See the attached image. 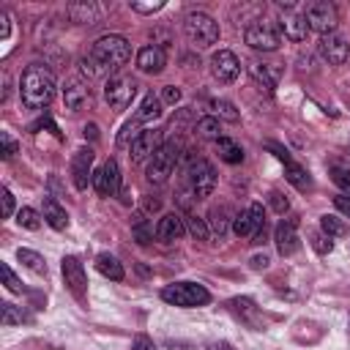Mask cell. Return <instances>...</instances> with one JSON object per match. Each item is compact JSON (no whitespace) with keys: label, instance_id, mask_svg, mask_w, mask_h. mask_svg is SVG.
<instances>
[{"label":"cell","instance_id":"10","mask_svg":"<svg viewBox=\"0 0 350 350\" xmlns=\"http://www.w3.org/2000/svg\"><path fill=\"white\" fill-rule=\"evenodd\" d=\"M189 186H191V194H194L197 200L211 197L213 189H216V170H213L205 159H197V161L191 164V170H189Z\"/></svg>","mask_w":350,"mask_h":350},{"label":"cell","instance_id":"11","mask_svg":"<svg viewBox=\"0 0 350 350\" xmlns=\"http://www.w3.org/2000/svg\"><path fill=\"white\" fill-rule=\"evenodd\" d=\"M317 52H320V57H323L328 66H342V63L350 57V44H347V38H345L342 33L334 30V33L320 36Z\"/></svg>","mask_w":350,"mask_h":350},{"label":"cell","instance_id":"47","mask_svg":"<svg viewBox=\"0 0 350 350\" xmlns=\"http://www.w3.org/2000/svg\"><path fill=\"white\" fill-rule=\"evenodd\" d=\"M131 350H159V347L153 345V339H148L145 334H139V336H134V342H131Z\"/></svg>","mask_w":350,"mask_h":350},{"label":"cell","instance_id":"52","mask_svg":"<svg viewBox=\"0 0 350 350\" xmlns=\"http://www.w3.org/2000/svg\"><path fill=\"white\" fill-rule=\"evenodd\" d=\"M208 350H232V347H230L227 342H211V345H208Z\"/></svg>","mask_w":350,"mask_h":350},{"label":"cell","instance_id":"36","mask_svg":"<svg viewBox=\"0 0 350 350\" xmlns=\"http://www.w3.org/2000/svg\"><path fill=\"white\" fill-rule=\"evenodd\" d=\"M331 180L345 191V194H350V167H345V164H331Z\"/></svg>","mask_w":350,"mask_h":350},{"label":"cell","instance_id":"14","mask_svg":"<svg viewBox=\"0 0 350 350\" xmlns=\"http://www.w3.org/2000/svg\"><path fill=\"white\" fill-rule=\"evenodd\" d=\"M211 71H213V77H216L219 82H235L238 74H241V60L235 57V52L219 49V52H213V57H211Z\"/></svg>","mask_w":350,"mask_h":350},{"label":"cell","instance_id":"9","mask_svg":"<svg viewBox=\"0 0 350 350\" xmlns=\"http://www.w3.org/2000/svg\"><path fill=\"white\" fill-rule=\"evenodd\" d=\"M304 16H306V25L309 30H317L320 36L325 33H334L336 27V8L328 3V0H314L304 8Z\"/></svg>","mask_w":350,"mask_h":350},{"label":"cell","instance_id":"5","mask_svg":"<svg viewBox=\"0 0 350 350\" xmlns=\"http://www.w3.org/2000/svg\"><path fill=\"white\" fill-rule=\"evenodd\" d=\"M161 301H167L172 306L191 309V306H205L211 301V293L197 282H175L161 290Z\"/></svg>","mask_w":350,"mask_h":350},{"label":"cell","instance_id":"8","mask_svg":"<svg viewBox=\"0 0 350 350\" xmlns=\"http://www.w3.org/2000/svg\"><path fill=\"white\" fill-rule=\"evenodd\" d=\"M134 93H137L134 79H131V77H123V74L109 77L107 85H104V101H107L112 109H126V107L131 104Z\"/></svg>","mask_w":350,"mask_h":350},{"label":"cell","instance_id":"25","mask_svg":"<svg viewBox=\"0 0 350 350\" xmlns=\"http://www.w3.org/2000/svg\"><path fill=\"white\" fill-rule=\"evenodd\" d=\"M249 71H252V77H254L265 90H273V88L279 85V79H282V68L273 66V63H252Z\"/></svg>","mask_w":350,"mask_h":350},{"label":"cell","instance_id":"1","mask_svg":"<svg viewBox=\"0 0 350 350\" xmlns=\"http://www.w3.org/2000/svg\"><path fill=\"white\" fill-rule=\"evenodd\" d=\"M55 74L41 66V63H30L25 71H22V79H19V96H22V104L27 109H44L52 98H55Z\"/></svg>","mask_w":350,"mask_h":350},{"label":"cell","instance_id":"4","mask_svg":"<svg viewBox=\"0 0 350 350\" xmlns=\"http://www.w3.org/2000/svg\"><path fill=\"white\" fill-rule=\"evenodd\" d=\"M183 30H186V38H189L197 49H205V46H211V44L219 41V22H216L211 14H205V11H191V14H186Z\"/></svg>","mask_w":350,"mask_h":350},{"label":"cell","instance_id":"37","mask_svg":"<svg viewBox=\"0 0 350 350\" xmlns=\"http://www.w3.org/2000/svg\"><path fill=\"white\" fill-rule=\"evenodd\" d=\"M16 221H19V227H25V230H38V227H41V216H38V211H33V208H19V211H16Z\"/></svg>","mask_w":350,"mask_h":350},{"label":"cell","instance_id":"16","mask_svg":"<svg viewBox=\"0 0 350 350\" xmlns=\"http://www.w3.org/2000/svg\"><path fill=\"white\" fill-rule=\"evenodd\" d=\"M161 145H164V142H161V131H159V129H145V131H139V134L134 137L129 156H131V161H145V159L153 156Z\"/></svg>","mask_w":350,"mask_h":350},{"label":"cell","instance_id":"23","mask_svg":"<svg viewBox=\"0 0 350 350\" xmlns=\"http://www.w3.org/2000/svg\"><path fill=\"white\" fill-rule=\"evenodd\" d=\"M227 306H230V312H232L235 317H241L249 328H260V325H262V314H260V309L254 306L252 298H232Z\"/></svg>","mask_w":350,"mask_h":350},{"label":"cell","instance_id":"44","mask_svg":"<svg viewBox=\"0 0 350 350\" xmlns=\"http://www.w3.org/2000/svg\"><path fill=\"white\" fill-rule=\"evenodd\" d=\"M268 202H271V208H273L276 213H284V211L290 208V202H287V197H284L282 191H271V194H268Z\"/></svg>","mask_w":350,"mask_h":350},{"label":"cell","instance_id":"35","mask_svg":"<svg viewBox=\"0 0 350 350\" xmlns=\"http://www.w3.org/2000/svg\"><path fill=\"white\" fill-rule=\"evenodd\" d=\"M131 235H134V241L139 243V246H148L150 241H153V232H150V224H148V219H137L134 224H131Z\"/></svg>","mask_w":350,"mask_h":350},{"label":"cell","instance_id":"34","mask_svg":"<svg viewBox=\"0 0 350 350\" xmlns=\"http://www.w3.org/2000/svg\"><path fill=\"white\" fill-rule=\"evenodd\" d=\"M208 224H211V232H213V235L224 238V232H227V211H224V208H213V211L208 213Z\"/></svg>","mask_w":350,"mask_h":350},{"label":"cell","instance_id":"17","mask_svg":"<svg viewBox=\"0 0 350 350\" xmlns=\"http://www.w3.org/2000/svg\"><path fill=\"white\" fill-rule=\"evenodd\" d=\"M167 66V55L159 44H145L139 52H137V68L142 74H161Z\"/></svg>","mask_w":350,"mask_h":350},{"label":"cell","instance_id":"20","mask_svg":"<svg viewBox=\"0 0 350 350\" xmlns=\"http://www.w3.org/2000/svg\"><path fill=\"white\" fill-rule=\"evenodd\" d=\"M90 164H93V150L90 148H79L71 159V178H74V186L82 191L88 189V180H90Z\"/></svg>","mask_w":350,"mask_h":350},{"label":"cell","instance_id":"49","mask_svg":"<svg viewBox=\"0 0 350 350\" xmlns=\"http://www.w3.org/2000/svg\"><path fill=\"white\" fill-rule=\"evenodd\" d=\"M334 205H336V211H339V213L350 216V197H347V194H339V197H334Z\"/></svg>","mask_w":350,"mask_h":350},{"label":"cell","instance_id":"45","mask_svg":"<svg viewBox=\"0 0 350 350\" xmlns=\"http://www.w3.org/2000/svg\"><path fill=\"white\" fill-rule=\"evenodd\" d=\"M164 8V3L159 0V3H131V11H137V14H156V11H161Z\"/></svg>","mask_w":350,"mask_h":350},{"label":"cell","instance_id":"22","mask_svg":"<svg viewBox=\"0 0 350 350\" xmlns=\"http://www.w3.org/2000/svg\"><path fill=\"white\" fill-rule=\"evenodd\" d=\"M66 14H68V19L77 22V25H96L98 16H101V11H98V5H96L93 0L68 3V5H66Z\"/></svg>","mask_w":350,"mask_h":350},{"label":"cell","instance_id":"41","mask_svg":"<svg viewBox=\"0 0 350 350\" xmlns=\"http://www.w3.org/2000/svg\"><path fill=\"white\" fill-rule=\"evenodd\" d=\"M0 273H3V282H5V287H8L11 293H22V282L16 279V273H14V271H11L5 262L0 265Z\"/></svg>","mask_w":350,"mask_h":350},{"label":"cell","instance_id":"15","mask_svg":"<svg viewBox=\"0 0 350 350\" xmlns=\"http://www.w3.org/2000/svg\"><path fill=\"white\" fill-rule=\"evenodd\" d=\"M273 241H276V249L282 257H290L298 252L301 246V238H298V221L295 219H282L273 230Z\"/></svg>","mask_w":350,"mask_h":350},{"label":"cell","instance_id":"28","mask_svg":"<svg viewBox=\"0 0 350 350\" xmlns=\"http://www.w3.org/2000/svg\"><path fill=\"white\" fill-rule=\"evenodd\" d=\"M216 150H219L221 161H227V164H241L243 161V148L235 139H230V137L216 139Z\"/></svg>","mask_w":350,"mask_h":350},{"label":"cell","instance_id":"19","mask_svg":"<svg viewBox=\"0 0 350 350\" xmlns=\"http://www.w3.org/2000/svg\"><path fill=\"white\" fill-rule=\"evenodd\" d=\"M183 232H186V221H183L180 213H164L156 224V238L161 243H175Z\"/></svg>","mask_w":350,"mask_h":350},{"label":"cell","instance_id":"43","mask_svg":"<svg viewBox=\"0 0 350 350\" xmlns=\"http://www.w3.org/2000/svg\"><path fill=\"white\" fill-rule=\"evenodd\" d=\"M312 246H314L320 254H328V252L334 249V243H331V238H328L325 232H312Z\"/></svg>","mask_w":350,"mask_h":350},{"label":"cell","instance_id":"27","mask_svg":"<svg viewBox=\"0 0 350 350\" xmlns=\"http://www.w3.org/2000/svg\"><path fill=\"white\" fill-rule=\"evenodd\" d=\"M96 268H98L101 276H107V279H112V282H120V279L126 276L123 265H120L118 257H112V254H98V257H96Z\"/></svg>","mask_w":350,"mask_h":350},{"label":"cell","instance_id":"48","mask_svg":"<svg viewBox=\"0 0 350 350\" xmlns=\"http://www.w3.org/2000/svg\"><path fill=\"white\" fill-rule=\"evenodd\" d=\"M0 197H3V216L8 219V216L14 213V194H11V191H8L5 186H3V191H0Z\"/></svg>","mask_w":350,"mask_h":350},{"label":"cell","instance_id":"30","mask_svg":"<svg viewBox=\"0 0 350 350\" xmlns=\"http://www.w3.org/2000/svg\"><path fill=\"white\" fill-rule=\"evenodd\" d=\"M208 109L213 112V118H224L230 123H235L241 118V112L235 109V104L227 101V98H208Z\"/></svg>","mask_w":350,"mask_h":350},{"label":"cell","instance_id":"33","mask_svg":"<svg viewBox=\"0 0 350 350\" xmlns=\"http://www.w3.org/2000/svg\"><path fill=\"white\" fill-rule=\"evenodd\" d=\"M320 230H323L328 238H342V235H347V224H345L339 216H334V213L320 216Z\"/></svg>","mask_w":350,"mask_h":350},{"label":"cell","instance_id":"39","mask_svg":"<svg viewBox=\"0 0 350 350\" xmlns=\"http://www.w3.org/2000/svg\"><path fill=\"white\" fill-rule=\"evenodd\" d=\"M27 320V314L22 312V306H14V304H3V325H16Z\"/></svg>","mask_w":350,"mask_h":350},{"label":"cell","instance_id":"12","mask_svg":"<svg viewBox=\"0 0 350 350\" xmlns=\"http://www.w3.org/2000/svg\"><path fill=\"white\" fill-rule=\"evenodd\" d=\"M265 148H268V150H271V153L284 164V170H287V180H290L298 191H309V189H312V178H309V172H306L301 164H295V161H293V156L287 153V148H282L279 142H268Z\"/></svg>","mask_w":350,"mask_h":350},{"label":"cell","instance_id":"31","mask_svg":"<svg viewBox=\"0 0 350 350\" xmlns=\"http://www.w3.org/2000/svg\"><path fill=\"white\" fill-rule=\"evenodd\" d=\"M194 131L202 137V139H221V126H219V118H213V115H208V118H200L197 120V126H194Z\"/></svg>","mask_w":350,"mask_h":350},{"label":"cell","instance_id":"50","mask_svg":"<svg viewBox=\"0 0 350 350\" xmlns=\"http://www.w3.org/2000/svg\"><path fill=\"white\" fill-rule=\"evenodd\" d=\"M8 33H11V22H8V14H5V11H0V38H8Z\"/></svg>","mask_w":350,"mask_h":350},{"label":"cell","instance_id":"6","mask_svg":"<svg viewBox=\"0 0 350 350\" xmlns=\"http://www.w3.org/2000/svg\"><path fill=\"white\" fill-rule=\"evenodd\" d=\"M262 230H265V211L260 202H252L243 213H238L232 219V232L238 238H252L254 243L262 241Z\"/></svg>","mask_w":350,"mask_h":350},{"label":"cell","instance_id":"24","mask_svg":"<svg viewBox=\"0 0 350 350\" xmlns=\"http://www.w3.org/2000/svg\"><path fill=\"white\" fill-rule=\"evenodd\" d=\"M88 98H90V93H88V88L82 82L74 79V82H66L63 85V104H66L68 112H79L88 104Z\"/></svg>","mask_w":350,"mask_h":350},{"label":"cell","instance_id":"38","mask_svg":"<svg viewBox=\"0 0 350 350\" xmlns=\"http://www.w3.org/2000/svg\"><path fill=\"white\" fill-rule=\"evenodd\" d=\"M186 230H189L197 241H208V235H211L205 219H197V216H189V219H186Z\"/></svg>","mask_w":350,"mask_h":350},{"label":"cell","instance_id":"32","mask_svg":"<svg viewBox=\"0 0 350 350\" xmlns=\"http://www.w3.org/2000/svg\"><path fill=\"white\" fill-rule=\"evenodd\" d=\"M16 260H19L25 268H30L33 273H46L44 257H41L38 252H33V249H16Z\"/></svg>","mask_w":350,"mask_h":350},{"label":"cell","instance_id":"2","mask_svg":"<svg viewBox=\"0 0 350 350\" xmlns=\"http://www.w3.org/2000/svg\"><path fill=\"white\" fill-rule=\"evenodd\" d=\"M90 57H93L104 71H109V68L123 66V63L131 57V46H129V41H126L123 36H101V38L93 44Z\"/></svg>","mask_w":350,"mask_h":350},{"label":"cell","instance_id":"51","mask_svg":"<svg viewBox=\"0 0 350 350\" xmlns=\"http://www.w3.org/2000/svg\"><path fill=\"white\" fill-rule=\"evenodd\" d=\"M252 268H254V271L268 268V254H254V257H252Z\"/></svg>","mask_w":350,"mask_h":350},{"label":"cell","instance_id":"18","mask_svg":"<svg viewBox=\"0 0 350 350\" xmlns=\"http://www.w3.org/2000/svg\"><path fill=\"white\" fill-rule=\"evenodd\" d=\"M93 183H96V191L101 197H112L120 186V170H118V161L115 159H107L104 167L93 175Z\"/></svg>","mask_w":350,"mask_h":350},{"label":"cell","instance_id":"13","mask_svg":"<svg viewBox=\"0 0 350 350\" xmlns=\"http://www.w3.org/2000/svg\"><path fill=\"white\" fill-rule=\"evenodd\" d=\"M60 271H63V282H66V287H68L79 301H85V295H88V276H85L82 262H79L77 257L68 254V257H63Z\"/></svg>","mask_w":350,"mask_h":350},{"label":"cell","instance_id":"29","mask_svg":"<svg viewBox=\"0 0 350 350\" xmlns=\"http://www.w3.org/2000/svg\"><path fill=\"white\" fill-rule=\"evenodd\" d=\"M134 118H137L139 123H150V120L161 118V98H156L153 93H148V96L142 98V104H139V109H137Z\"/></svg>","mask_w":350,"mask_h":350},{"label":"cell","instance_id":"53","mask_svg":"<svg viewBox=\"0 0 350 350\" xmlns=\"http://www.w3.org/2000/svg\"><path fill=\"white\" fill-rule=\"evenodd\" d=\"M145 208H148V211H159V208H161V202H159V200H148V202H145Z\"/></svg>","mask_w":350,"mask_h":350},{"label":"cell","instance_id":"46","mask_svg":"<svg viewBox=\"0 0 350 350\" xmlns=\"http://www.w3.org/2000/svg\"><path fill=\"white\" fill-rule=\"evenodd\" d=\"M161 101H164V104H178V101H180V90H178L175 85H167V88L161 90Z\"/></svg>","mask_w":350,"mask_h":350},{"label":"cell","instance_id":"40","mask_svg":"<svg viewBox=\"0 0 350 350\" xmlns=\"http://www.w3.org/2000/svg\"><path fill=\"white\" fill-rule=\"evenodd\" d=\"M79 71H82V74H85L88 79H93V77H98V74H104V68H101V66H98V63H96V60H93L90 55L79 60Z\"/></svg>","mask_w":350,"mask_h":350},{"label":"cell","instance_id":"3","mask_svg":"<svg viewBox=\"0 0 350 350\" xmlns=\"http://www.w3.org/2000/svg\"><path fill=\"white\" fill-rule=\"evenodd\" d=\"M180 150H183V145L178 142V139H167L153 156H150V161H148V170H145V175H148V180L150 183H167L170 180V175H172V170L178 167V161H180Z\"/></svg>","mask_w":350,"mask_h":350},{"label":"cell","instance_id":"21","mask_svg":"<svg viewBox=\"0 0 350 350\" xmlns=\"http://www.w3.org/2000/svg\"><path fill=\"white\" fill-rule=\"evenodd\" d=\"M279 33H284V38H290V41H304L309 36V25H306L304 11L301 14L298 11L284 14L282 22H279Z\"/></svg>","mask_w":350,"mask_h":350},{"label":"cell","instance_id":"42","mask_svg":"<svg viewBox=\"0 0 350 350\" xmlns=\"http://www.w3.org/2000/svg\"><path fill=\"white\" fill-rule=\"evenodd\" d=\"M0 145H3V150H0V153H3V159H11V156L19 150L16 139H14L8 131H0Z\"/></svg>","mask_w":350,"mask_h":350},{"label":"cell","instance_id":"7","mask_svg":"<svg viewBox=\"0 0 350 350\" xmlns=\"http://www.w3.org/2000/svg\"><path fill=\"white\" fill-rule=\"evenodd\" d=\"M243 38H246V44H249L252 49H262V52H273V49H279V44H282L279 27H276L273 22H268V19L252 22V25L246 27Z\"/></svg>","mask_w":350,"mask_h":350},{"label":"cell","instance_id":"26","mask_svg":"<svg viewBox=\"0 0 350 350\" xmlns=\"http://www.w3.org/2000/svg\"><path fill=\"white\" fill-rule=\"evenodd\" d=\"M44 221L52 230H66L68 227V213L55 197H44Z\"/></svg>","mask_w":350,"mask_h":350}]
</instances>
